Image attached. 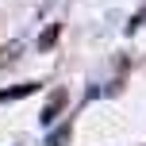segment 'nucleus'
I'll list each match as a JSON object with an SVG mask.
<instances>
[{"label":"nucleus","mask_w":146,"mask_h":146,"mask_svg":"<svg viewBox=\"0 0 146 146\" xmlns=\"http://www.w3.org/2000/svg\"><path fill=\"white\" fill-rule=\"evenodd\" d=\"M62 104H66V92H54V96H50V104H46V108H42V115H38V123H42V127H50L54 119H58Z\"/></svg>","instance_id":"f257e3e1"},{"label":"nucleus","mask_w":146,"mask_h":146,"mask_svg":"<svg viewBox=\"0 0 146 146\" xmlns=\"http://www.w3.org/2000/svg\"><path fill=\"white\" fill-rule=\"evenodd\" d=\"M35 81H23V85H15V88H0V104H8V100H23V96H31L35 92Z\"/></svg>","instance_id":"f03ea898"},{"label":"nucleus","mask_w":146,"mask_h":146,"mask_svg":"<svg viewBox=\"0 0 146 146\" xmlns=\"http://www.w3.org/2000/svg\"><path fill=\"white\" fill-rule=\"evenodd\" d=\"M69 135H73V123H62V127H54V131L46 135V146H66V142H69Z\"/></svg>","instance_id":"7ed1b4c3"},{"label":"nucleus","mask_w":146,"mask_h":146,"mask_svg":"<svg viewBox=\"0 0 146 146\" xmlns=\"http://www.w3.org/2000/svg\"><path fill=\"white\" fill-rule=\"evenodd\" d=\"M58 31H62L58 23H50V27H46L42 35H38V50H46V46H54V38H58Z\"/></svg>","instance_id":"20e7f679"}]
</instances>
